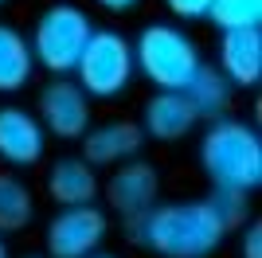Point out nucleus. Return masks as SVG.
<instances>
[{
  "mask_svg": "<svg viewBox=\"0 0 262 258\" xmlns=\"http://www.w3.org/2000/svg\"><path fill=\"white\" fill-rule=\"evenodd\" d=\"M75 78L90 102H121L137 82V63H133V43L118 28H94L82 55L75 63Z\"/></svg>",
  "mask_w": 262,
  "mask_h": 258,
  "instance_id": "39448f33",
  "label": "nucleus"
},
{
  "mask_svg": "<svg viewBox=\"0 0 262 258\" xmlns=\"http://www.w3.org/2000/svg\"><path fill=\"white\" fill-rule=\"evenodd\" d=\"M133 63H137V78L153 86V90H180L192 82V75L204 63L200 43L184 32V24L176 20H149L141 24V32L133 35Z\"/></svg>",
  "mask_w": 262,
  "mask_h": 258,
  "instance_id": "7ed1b4c3",
  "label": "nucleus"
},
{
  "mask_svg": "<svg viewBox=\"0 0 262 258\" xmlns=\"http://www.w3.org/2000/svg\"><path fill=\"white\" fill-rule=\"evenodd\" d=\"M208 24L219 32H247L262 28V0H211Z\"/></svg>",
  "mask_w": 262,
  "mask_h": 258,
  "instance_id": "f3484780",
  "label": "nucleus"
},
{
  "mask_svg": "<svg viewBox=\"0 0 262 258\" xmlns=\"http://www.w3.org/2000/svg\"><path fill=\"white\" fill-rule=\"evenodd\" d=\"M78 145H82L78 157H82L90 168H118V164L141 157L145 133H141V125L129 121V118H110V121H102V125H90Z\"/></svg>",
  "mask_w": 262,
  "mask_h": 258,
  "instance_id": "9b49d317",
  "label": "nucleus"
},
{
  "mask_svg": "<svg viewBox=\"0 0 262 258\" xmlns=\"http://www.w3.org/2000/svg\"><path fill=\"white\" fill-rule=\"evenodd\" d=\"M137 125H141L145 141H157V145H176V141L192 137V133L200 129V118H196L192 102H188L180 90H153V94L145 98Z\"/></svg>",
  "mask_w": 262,
  "mask_h": 258,
  "instance_id": "9d476101",
  "label": "nucleus"
},
{
  "mask_svg": "<svg viewBox=\"0 0 262 258\" xmlns=\"http://www.w3.org/2000/svg\"><path fill=\"white\" fill-rule=\"evenodd\" d=\"M4 4H8V0H0V8H4Z\"/></svg>",
  "mask_w": 262,
  "mask_h": 258,
  "instance_id": "393cba45",
  "label": "nucleus"
},
{
  "mask_svg": "<svg viewBox=\"0 0 262 258\" xmlns=\"http://www.w3.org/2000/svg\"><path fill=\"white\" fill-rule=\"evenodd\" d=\"M184 98L192 102L200 121H211V118H223L231 114V102H235V86L219 75L215 63H200V71L192 75V82L184 86Z\"/></svg>",
  "mask_w": 262,
  "mask_h": 258,
  "instance_id": "2eb2a0df",
  "label": "nucleus"
},
{
  "mask_svg": "<svg viewBox=\"0 0 262 258\" xmlns=\"http://www.w3.org/2000/svg\"><path fill=\"white\" fill-rule=\"evenodd\" d=\"M86 258H125V254H114V250H94V254H86Z\"/></svg>",
  "mask_w": 262,
  "mask_h": 258,
  "instance_id": "5701e85b",
  "label": "nucleus"
},
{
  "mask_svg": "<svg viewBox=\"0 0 262 258\" xmlns=\"http://www.w3.org/2000/svg\"><path fill=\"white\" fill-rule=\"evenodd\" d=\"M161 168L153 161H133L110 168L106 184H102V200H106L110 215H121V223H129L137 215H145L153 204H161Z\"/></svg>",
  "mask_w": 262,
  "mask_h": 258,
  "instance_id": "6e6552de",
  "label": "nucleus"
},
{
  "mask_svg": "<svg viewBox=\"0 0 262 258\" xmlns=\"http://www.w3.org/2000/svg\"><path fill=\"white\" fill-rule=\"evenodd\" d=\"M227 227L204 196L196 200H161L145 215L125 223V239L157 258H211L227 243Z\"/></svg>",
  "mask_w": 262,
  "mask_h": 258,
  "instance_id": "f257e3e1",
  "label": "nucleus"
},
{
  "mask_svg": "<svg viewBox=\"0 0 262 258\" xmlns=\"http://www.w3.org/2000/svg\"><path fill=\"white\" fill-rule=\"evenodd\" d=\"M164 8L176 24H192V20H208L211 0H164Z\"/></svg>",
  "mask_w": 262,
  "mask_h": 258,
  "instance_id": "6ab92c4d",
  "label": "nucleus"
},
{
  "mask_svg": "<svg viewBox=\"0 0 262 258\" xmlns=\"http://www.w3.org/2000/svg\"><path fill=\"white\" fill-rule=\"evenodd\" d=\"M211 204V211L219 215V223L227 231H239L247 219H254V192H243V188H211L204 196Z\"/></svg>",
  "mask_w": 262,
  "mask_h": 258,
  "instance_id": "a211bd4d",
  "label": "nucleus"
},
{
  "mask_svg": "<svg viewBox=\"0 0 262 258\" xmlns=\"http://www.w3.org/2000/svg\"><path fill=\"white\" fill-rule=\"evenodd\" d=\"M47 129L35 110L20 102H0V164L12 172H32L47 161Z\"/></svg>",
  "mask_w": 262,
  "mask_h": 258,
  "instance_id": "1a4fd4ad",
  "label": "nucleus"
},
{
  "mask_svg": "<svg viewBox=\"0 0 262 258\" xmlns=\"http://www.w3.org/2000/svg\"><path fill=\"white\" fill-rule=\"evenodd\" d=\"M90 4H98L106 16H133V12L141 8L145 0H90Z\"/></svg>",
  "mask_w": 262,
  "mask_h": 258,
  "instance_id": "412c9836",
  "label": "nucleus"
},
{
  "mask_svg": "<svg viewBox=\"0 0 262 258\" xmlns=\"http://www.w3.org/2000/svg\"><path fill=\"white\" fill-rule=\"evenodd\" d=\"M215 67L235 90H258V82H262V28L219 32Z\"/></svg>",
  "mask_w": 262,
  "mask_h": 258,
  "instance_id": "ddd939ff",
  "label": "nucleus"
},
{
  "mask_svg": "<svg viewBox=\"0 0 262 258\" xmlns=\"http://www.w3.org/2000/svg\"><path fill=\"white\" fill-rule=\"evenodd\" d=\"M110 239V211L102 204L82 207H55L43 227V254L47 258H86L106 247Z\"/></svg>",
  "mask_w": 262,
  "mask_h": 258,
  "instance_id": "423d86ee",
  "label": "nucleus"
},
{
  "mask_svg": "<svg viewBox=\"0 0 262 258\" xmlns=\"http://www.w3.org/2000/svg\"><path fill=\"white\" fill-rule=\"evenodd\" d=\"M35 118L43 121L47 137L55 141H82L90 125H94V102L82 94V86L75 78H47L35 94Z\"/></svg>",
  "mask_w": 262,
  "mask_h": 258,
  "instance_id": "0eeeda50",
  "label": "nucleus"
},
{
  "mask_svg": "<svg viewBox=\"0 0 262 258\" xmlns=\"http://www.w3.org/2000/svg\"><path fill=\"white\" fill-rule=\"evenodd\" d=\"M0 258H12V247H8V235H0Z\"/></svg>",
  "mask_w": 262,
  "mask_h": 258,
  "instance_id": "4be33fe9",
  "label": "nucleus"
},
{
  "mask_svg": "<svg viewBox=\"0 0 262 258\" xmlns=\"http://www.w3.org/2000/svg\"><path fill=\"white\" fill-rule=\"evenodd\" d=\"M35 223V192L20 172L0 168V235H20Z\"/></svg>",
  "mask_w": 262,
  "mask_h": 258,
  "instance_id": "dca6fc26",
  "label": "nucleus"
},
{
  "mask_svg": "<svg viewBox=\"0 0 262 258\" xmlns=\"http://www.w3.org/2000/svg\"><path fill=\"white\" fill-rule=\"evenodd\" d=\"M24 258H47V254H24Z\"/></svg>",
  "mask_w": 262,
  "mask_h": 258,
  "instance_id": "b1692460",
  "label": "nucleus"
},
{
  "mask_svg": "<svg viewBox=\"0 0 262 258\" xmlns=\"http://www.w3.org/2000/svg\"><path fill=\"white\" fill-rule=\"evenodd\" d=\"M43 196L55 207H82V204H98L102 180L98 168H90L78 153H63L55 157L43 172Z\"/></svg>",
  "mask_w": 262,
  "mask_h": 258,
  "instance_id": "f8f14e48",
  "label": "nucleus"
},
{
  "mask_svg": "<svg viewBox=\"0 0 262 258\" xmlns=\"http://www.w3.org/2000/svg\"><path fill=\"white\" fill-rule=\"evenodd\" d=\"M196 164L211 188H243V192H258L262 188V133L258 121L223 118L204 121L196 129Z\"/></svg>",
  "mask_w": 262,
  "mask_h": 258,
  "instance_id": "f03ea898",
  "label": "nucleus"
},
{
  "mask_svg": "<svg viewBox=\"0 0 262 258\" xmlns=\"http://www.w3.org/2000/svg\"><path fill=\"white\" fill-rule=\"evenodd\" d=\"M239 258H262V223L258 219H247L239 227Z\"/></svg>",
  "mask_w": 262,
  "mask_h": 258,
  "instance_id": "aec40b11",
  "label": "nucleus"
},
{
  "mask_svg": "<svg viewBox=\"0 0 262 258\" xmlns=\"http://www.w3.org/2000/svg\"><path fill=\"white\" fill-rule=\"evenodd\" d=\"M98 24L90 20V12L75 0H55L47 4L39 16H35L32 32H28V43H32L35 67L47 71V78H67L75 75V63L86 39L94 35Z\"/></svg>",
  "mask_w": 262,
  "mask_h": 258,
  "instance_id": "20e7f679",
  "label": "nucleus"
},
{
  "mask_svg": "<svg viewBox=\"0 0 262 258\" xmlns=\"http://www.w3.org/2000/svg\"><path fill=\"white\" fill-rule=\"evenodd\" d=\"M35 71L39 67H35L28 32H20L8 20H0V98H12L20 90H28Z\"/></svg>",
  "mask_w": 262,
  "mask_h": 258,
  "instance_id": "4468645a",
  "label": "nucleus"
}]
</instances>
